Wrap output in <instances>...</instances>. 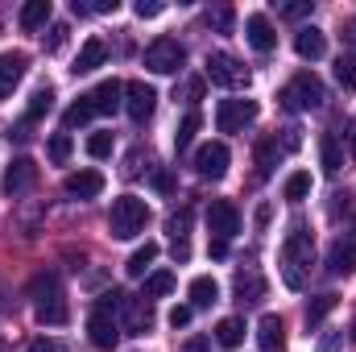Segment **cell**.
I'll use <instances>...</instances> for the list:
<instances>
[{"label": "cell", "instance_id": "cell-1", "mask_svg": "<svg viewBox=\"0 0 356 352\" xmlns=\"http://www.w3.org/2000/svg\"><path fill=\"white\" fill-rule=\"evenodd\" d=\"M311 262H315V241H311V232L302 224H294L290 237H286V245H282V278H286L290 290H302Z\"/></svg>", "mask_w": 356, "mask_h": 352}, {"label": "cell", "instance_id": "cell-2", "mask_svg": "<svg viewBox=\"0 0 356 352\" xmlns=\"http://www.w3.org/2000/svg\"><path fill=\"white\" fill-rule=\"evenodd\" d=\"M120 95H124V83H116V79H104L99 88H91L88 95H79V104H71L67 108V129H75V125H88L91 116H108V112H116L120 108Z\"/></svg>", "mask_w": 356, "mask_h": 352}, {"label": "cell", "instance_id": "cell-3", "mask_svg": "<svg viewBox=\"0 0 356 352\" xmlns=\"http://www.w3.org/2000/svg\"><path fill=\"white\" fill-rule=\"evenodd\" d=\"M29 294H33V311H38V323H50V328H58V323H67V298H63V286H58V273H50V269H42L33 282H29Z\"/></svg>", "mask_w": 356, "mask_h": 352}, {"label": "cell", "instance_id": "cell-4", "mask_svg": "<svg viewBox=\"0 0 356 352\" xmlns=\"http://www.w3.org/2000/svg\"><path fill=\"white\" fill-rule=\"evenodd\" d=\"M120 290H108V294H99V303H95V311H91L88 319V336L95 349L112 352L116 344H120V328H116V319H112V311H120Z\"/></svg>", "mask_w": 356, "mask_h": 352}, {"label": "cell", "instance_id": "cell-5", "mask_svg": "<svg viewBox=\"0 0 356 352\" xmlns=\"http://www.w3.org/2000/svg\"><path fill=\"white\" fill-rule=\"evenodd\" d=\"M145 224H149V207H145V199H137V195H120V199L112 203L108 228H112L116 241H129V237L145 232Z\"/></svg>", "mask_w": 356, "mask_h": 352}, {"label": "cell", "instance_id": "cell-6", "mask_svg": "<svg viewBox=\"0 0 356 352\" xmlns=\"http://www.w3.org/2000/svg\"><path fill=\"white\" fill-rule=\"evenodd\" d=\"M277 99H282V108H290V112H311V108H323L327 91L319 83V75L302 71V75H294L286 88L277 91Z\"/></svg>", "mask_w": 356, "mask_h": 352}, {"label": "cell", "instance_id": "cell-7", "mask_svg": "<svg viewBox=\"0 0 356 352\" xmlns=\"http://www.w3.org/2000/svg\"><path fill=\"white\" fill-rule=\"evenodd\" d=\"M182 63H186V50L178 46L175 38H158V42H149V50H145V67H149L154 75H175V71H182Z\"/></svg>", "mask_w": 356, "mask_h": 352}, {"label": "cell", "instance_id": "cell-8", "mask_svg": "<svg viewBox=\"0 0 356 352\" xmlns=\"http://www.w3.org/2000/svg\"><path fill=\"white\" fill-rule=\"evenodd\" d=\"M207 79L220 88H249V67H241L232 54L216 50V54H207Z\"/></svg>", "mask_w": 356, "mask_h": 352}, {"label": "cell", "instance_id": "cell-9", "mask_svg": "<svg viewBox=\"0 0 356 352\" xmlns=\"http://www.w3.org/2000/svg\"><path fill=\"white\" fill-rule=\"evenodd\" d=\"M253 120H257V104L253 99H220V108H216V129L220 133H241Z\"/></svg>", "mask_w": 356, "mask_h": 352}, {"label": "cell", "instance_id": "cell-10", "mask_svg": "<svg viewBox=\"0 0 356 352\" xmlns=\"http://www.w3.org/2000/svg\"><path fill=\"white\" fill-rule=\"evenodd\" d=\"M207 228H211L216 241H232V237L241 232V211H236V203L211 199V207H207Z\"/></svg>", "mask_w": 356, "mask_h": 352}, {"label": "cell", "instance_id": "cell-11", "mask_svg": "<svg viewBox=\"0 0 356 352\" xmlns=\"http://www.w3.org/2000/svg\"><path fill=\"white\" fill-rule=\"evenodd\" d=\"M154 108H158V91L149 88V83H141V79L124 83V112H129L137 125H145V120L154 116Z\"/></svg>", "mask_w": 356, "mask_h": 352}, {"label": "cell", "instance_id": "cell-12", "mask_svg": "<svg viewBox=\"0 0 356 352\" xmlns=\"http://www.w3.org/2000/svg\"><path fill=\"white\" fill-rule=\"evenodd\" d=\"M195 170L203 178H224V170H228V145L224 141H207L195 154Z\"/></svg>", "mask_w": 356, "mask_h": 352}, {"label": "cell", "instance_id": "cell-13", "mask_svg": "<svg viewBox=\"0 0 356 352\" xmlns=\"http://www.w3.org/2000/svg\"><path fill=\"white\" fill-rule=\"evenodd\" d=\"M120 311H124V328H129L133 336H145V332L154 328L149 298H133V294H124V298H120Z\"/></svg>", "mask_w": 356, "mask_h": 352}, {"label": "cell", "instance_id": "cell-14", "mask_svg": "<svg viewBox=\"0 0 356 352\" xmlns=\"http://www.w3.org/2000/svg\"><path fill=\"white\" fill-rule=\"evenodd\" d=\"M38 186V166L29 162V158H17L8 170H4V195H25V191H33Z\"/></svg>", "mask_w": 356, "mask_h": 352}, {"label": "cell", "instance_id": "cell-15", "mask_svg": "<svg viewBox=\"0 0 356 352\" xmlns=\"http://www.w3.org/2000/svg\"><path fill=\"white\" fill-rule=\"evenodd\" d=\"M245 38H249V46L261 50V54H269V50L277 46V33H273V25H269L266 13H253V17L245 21Z\"/></svg>", "mask_w": 356, "mask_h": 352}, {"label": "cell", "instance_id": "cell-16", "mask_svg": "<svg viewBox=\"0 0 356 352\" xmlns=\"http://www.w3.org/2000/svg\"><path fill=\"white\" fill-rule=\"evenodd\" d=\"M294 50H298V58H307V63L323 58V54H327V38H323V29L302 25V29L294 33Z\"/></svg>", "mask_w": 356, "mask_h": 352}, {"label": "cell", "instance_id": "cell-17", "mask_svg": "<svg viewBox=\"0 0 356 352\" xmlns=\"http://www.w3.org/2000/svg\"><path fill=\"white\" fill-rule=\"evenodd\" d=\"M327 269L336 273V278H348V273H356V241L348 237H340L332 249H327Z\"/></svg>", "mask_w": 356, "mask_h": 352}, {"label": "cell", "instance_id": "cell-18", "mask_svg": "<svg viewBox=\"0 0 356 352\" xmlns=\"http://www.w3.org/2000/svg\"><path fill=\"white\" fill-rule=\"evenodd\" d=\"M257 349L261 352H286V323L277 315H261L257 323Z\"/></svg>", "mask_w": 356, "mask_h": 352}, {"label": "cell", "instance_id": "cell-19", "mask_svg": "<svg viewBox=\"0 0 356 352\" xmlns=\"http://www.w3.org/2000/svg\"><path fill=\"white\" fill-rule=\"evenodd\" d=\"M63 191H67L71 199H95V195L104 191V175H99V170H79V175H67Z\"/></svg>", "mask_w": 356, "mask_h": 352}, {"label": "cell", "instance_id": "cell-20", "mask_svg": "<svg viewBox=\"0 0 356 352\" xmlns=\"http://www.w3.org/2000/svg\"><path fill=\"white\" fill-rule=\"evenodd\" d=\"M25 67H29L25 54H0V99L13 95V88H17L21 75H25Z\"/></svg>", "mask_w": 356, "mask_h": 352}, {"label": "cell", "instance_id": "cell-21", "mask_svg": "<svg viewBox=\"0 0 356 352\" xmlns=\"http://www.w3.org/2000/svg\"><path fill=\"white\" fill-rule=\"evenodd\" d=\"M232 290H236L241 303H257V298H266V278H261L257 269H241V273L232 278Z\"/></svg>", "mask_w": 356, "mask_h": 352}, {"label": "cell", "instance_id": "cell-22", "mask_svg": "<svg viewBox=\"0 0 356 352\" xmlns=\"http://www.w3.org/2000/svg\"><path fill=\"white\" fill-rule=\"evenodd\" d=\"M104 58H108V46L99 42V38H91V42H83V50H79V58H75V75H91L95 67H104Z\"/></svg>", "mask_w": 356, "mask_h": 352}, {"label": "cell", "instance_id": "cell-23", "mask_svg": "<svg viewBox=\"0 0 356 352\" xmlns=\"http://www.w3.org/2000/svg\"><path fill=\"white\" fill-rule=\"evenodd\" d=\"M216 344H220V349H241V344H245V319H236V315L220 319V323H216Z\"/></svg>", "mask_w": 356, "mask_h": 352}, {"label": "cell", "instance_id": "cell-24", "mask_svg": "<svg viewBox=\"0 0 356 352\" xmlns=\"http://www.w3.org/2000/svg\"><path fill=\"white\" fill-rule=\"evenodd\" d=\"M17 21H21V29H42L46 21H50V0H29L21 13H17Z\"/></svg>", "mask_w": 356, "mask_h": 352}, {"label": "cell", "instance_id": "cell-25", "mask_svg": "<svg viewBox=\"0 0 356 352\" xmlns=\"http://www.w3.org/2000/svg\"><path fill=\"white\" fill-rule=\"evenodd\" d=\"M319 158H323V175H340L344 154H340V141H336L332 133H323V137H319Z\"/></svg>", "mask_w": 356, "mask_h": 352}, {"label": "cell", "instance_id": "cell-26", "mask_svg": "<svg viewBox=\"0 0 356 352\" xmlns=\"http://www.w3.org/2000/svg\"><path fill=\"white\" fill-rule=\"evenodd\" d=\"M211 303H220L216 278H195V282H191V307H211Z\"/></svg>", "mask_w": 356, "mask_h": 352}, {"label": "cell", "instance_id": "cell-27", "mask_svg": "<svg viewBox=\"0 0 356 352\" xmlns=\"http://www.w3.org/2000/svg\"><path fill=\"white\" fill-rule=\"evenodd\" d=\"M277 166V137H261L257 141V178H269Z\"/></svg>", "mask_w": 356, "mask_h": 352}, {"label": "cell", "instance_id": "cell-28", "mask_svg": "<svg viewBox=\"0 0 356 352\" xmlns=\"http://www.w3.org/2000/svg\"><path fill=\"white\" fill-rule=\"evenodd\" d=\"M54 108V88H38L29 95V108H25V120H42L46 112Z\"/></svg>", "mask_w": 356, "mask_h": 352}, {"label": "cell", "instance_id": "cell-29", "mask_svg": "<svg viewBox=\"0 0 356 352\" xmlns=\"http://www.w3.org/2000/svg\"><path fill=\"white\" fill-rule=\"evenodd\" d=\"M154 257H158V245H154V241H145V245L129 257V265H124V269H129V278H141V273L154 265Z\"/></svg>", "mask_w": 356, "mask_h": 352}, {"label": "cell", "instance_id": "cell-30", "mask_svg": "<svg viewBox=\"0 0 356 352\" xmlns=\"http://www.w3.org/2000/svg\"><path fill=\"white\" fill-rule=\"evenodd\" d=\"M170 290H175V273L162 269V273H149V278H145V294H141V298H162V294H170Z\"/></svg>", "mask_w": 356, "mask_h": 352}, {"label": "cell", "instance_id": "cell-31", "mask_svg": "<svg viewBox=\"0 0 356 352\" xmlns=\"http://www.w3.org/2000/svg\"><path fill=\"white\" fill-rule=\"evenodd\" d=\"M307 191H311V175H307V170H298V175L286 178V191H282V195H286L290 203H302V199H307Z\"/></svg>", "mask_w": 356, "mask_h": 352}, {"label": "cell", "instance_id": "cell-32", "mask_svg": "<svg viewBox=\"0 0 356 352\" xmlns=\"http://www.w3.org/2000/svg\"><path fill=\"white\" fill-rule=\"evenodd\" d=\"M336 79L344 91H356V54H340L336 58Z\"/></svg>", "mask_w": 356, "mask_h": 352}, {"label": "cell", "instance_id": "cell-33", "mask_svg": "<svg viewBox=\"0 0 356 352\" xmlns=\"http://www.w3.org/2000/svg\"><path fill=\"white\" fill-rule=\"evenodd\" d=\"M332 307H336V294H319V298H311V303H307V328H315Z\"/></svg>", "mask_w": 356, "mask_h": 352}, {"label": "cell", "instance_id": "cell-34", "mask_svg": "<svg viewBox=\"0 0 356 352\" xmlns=\"http://www.w3.org/2000/svg\"><path fill=\"white\" fill-rule=\"evenodd\" d=\"M67 158H71V133H54L50 137V162L67 166Z\"/></svg>", "mask_w": 356, "mask_h": 352}, {"label": "cell", "instance_id": "cell-35", "mask_svg": "<svg viewBox=\"0 0 356 352\" xmlns=\"http://www.w3.org/2000/svg\"><path fill=\"white\" fill-rule=\"evenodd\" d=\"M195 133H199V112H186V120L178 125V133H175V145L178 150H186V145L195 141Z\"/></svg>", "mask_w": 356, "mask_h": 352}, {"label": "cell", "instance_id": "cell-36", "mask_svg": "<svg viewBox=\"0 0 356 352\" xmlns=\"http://www.w3.org/2000/svg\"><path fill=\"white\" fill-rule=\"evenodd\" d=\"M88 154L91 158H108V154H112V133H91L88 137Z\"/></svg>", "mask_w": 356, "mask_h": 352}, {"label": "cell", "instance_id": "cell-37", "mask_svg": "<svg viewBox=\"0 0 356 352\" xmlns=\"http://www.w3.org/2000/svg\"><path fill=\"white\" fill-rule=\"evenodd\" d=\"M162 8H166L162 0H137V4H133V13H137L141 21H149V17H162Z\"/></svg>", "mask_w": 356, "mask_h": 352}, {"label": "cell", "instance_id": "cell-38", "mask_svg": "<svg viewBox=\"0 0 356 352\" xmlns=\"http://www.w3.org/2000/svg\"><path fill=\"white\" fill-rule=\"evenodd\" d=\"M277 13H282V17H290V21H298V17H307V13H311V0H294V4H277Z\"/></svg>", "mask_w": 356, "mask_h": 352}, {"label": "cell", "instance_id": "cell-39", "mask_svg": "<svg viewBox=\"0 0 356 352\" xmlns=\"http://www.w3.org/2000/svg\"><path fill=\"white\" fill-rule=\"evenodd\" d=\"M186 228H191V207H182L175 220H170V232H175V241H186Z\"/></svg>", "mask_w": 356, "mask_h": 352}, {"label": "cell", "instance_id": "cell-40", "mask_svg": "<svg viewBox=\"0 0 356 352\" xmlns=\"http://www.w3.org/2000/svg\"><path fill=\"white\" fill-rule=\"evenodd\" d=\"M67 33H71V29H67L63 21H58V25H50V38H46V50H63V42H67Z\"/></svg>", "mask_w": 356, "mask_h": 352}, {"label": "cell", "instance_id": "cell-41", "mask_svg": "<svg viewBox=\"0 0 356 352\" xmlns=\"http://www.w3.org/2000/svg\"><path fill=\"white\" fill-rule=\"evenodd\" d=\"M182 99H186V104H199V99H203V79H186V83H182Z\"/></svg>", "mask_w": 356, "mask_h": 352}, {"label": "cell", "instance_id": "cell-42", "mask_svg": "<svg viewBox=\"0 0 356 352\" xmlns=\"http://www.w3.org/2000/svg\"><path fill=\"white\" fill-rule=\"evenodd\" d=\"M191 315H195V307H175V311H170V328H186Z\"/></svg>", "mask_w": 356, "mask_h": 352}, {"label": "cell", "instance_id": "cell-43", "mask_svg": "<svg viewBox=\"0 0 356 352\" xmlns=\"http://www.w3.org/2000/svg\"><path fill=\"white\" fill-rule=\"evenodd\" d=\"M207 21H211L216 29H228V25H232V8H216V13H207Z\"/></svg>", "mask_w": 356, "mask_h": 352}, {"label": "cell", "instance_id": "cell-44", "mask_svg": "<svg viewBox=\"0 0 356 352\" xmlns=\"http://www.w3.org/2000/svg\"><path fill=\"white\" fill-rule=\"evenodd\" d=\"M340 340H344V332H327L319 340V352H340Z\"/></svg>", "mask_w": 356, "mask_h": 352}, {"label": "cell", "instance_id": "cell-45", "mask_svg": "<svg viewBox=\"0 0 356 352\" xmlns=\"http://www.w3.org/2000/svg\"><path fill=\"white\" fill-rule=\"evenodd\" d=\"M182 352H211V340H207V336H191V340L182 344Z\"/></svg>", "mask_w": 356, "mask_h": 352}, {"label": "cell", "instance_id": "cell-46", "mask_svg": "<svg viewBox=\"0 0 356 352\" xmlns=\"http://www.w3.org/2000/svg\"><path fill=\"white\" fill-rule=\"evenodd\" d=\"M298 145H302L298 129H286V137H282V150H298Z\"/></svg>", "mask_w": 356, "mask_h": 352}, {"label": "cell", "instance_id": "cell-47", "mask_svg": "<svg viewBox=\"0 0 356 352\" xmlns=\"http://www.w3.org/2000/svg\"><path fill=\"white\" fill-rule=\"evenodd\" d=\"M120 4L116 0H95V4H88V13H116Z\"/></svg>", "mask_w": 356, "mask_h": 352}, {"label": "cell", "instance_id": "cell-48", "mask_svg": "<svg viewBox=\"0 0 356 352\" xmlns=\"http://www.w3.org/2000/svg\"><path fill=\"white\" fill-rule=\"evenodd\" d=\"M154 186H158V191H170V186H175V178L166 175V170H158V175H154Z\"/></svg>", "mask_w": 356, "mask_h": 352}, {"label": "cell", "instance_id": "cell-49", "mask_svg": "<svg viewBox=\"0 0 356 352\" xmlns=\"http://www.w3.org/2000/svg\"><path fill=\"white\" fill-rule=\"evenodd\" d=\"M29 352H58V344H54V340H33Z\"/></svg>", "mask_w": 356, "mask_h": 352}, {"label": "cell", "instance_id": "cell-50", "mask_svg": "<svg viewBox=\"0 0 356 352\" xmlns=\"http://www.w3.org/2000/svg\"><path fill=\"white\" fill-rule=\"evenodd\" d=\"M191 257V245L186 241H175V262H186Z\"/></svg>", "mask_w": 356, "mask_h": 352}, {"label": "cell", "instance_id": "cell-51", "mask_svg": "<svg viewBox=\"0 0 356 352\" xmlns=\"http://www.w3.org/2000/svg\"><path fill=\"white\" fill-rule=\"evenodd\" d=\"M211 257H228V241H211Z\"/></svg>", "mask_w": 356, "mask_h": 352}, {"label": "cell", "instance_id": "cell-52", "mask_svg": "<svg viewBox=\"0 0 356 352\" xmlns=\"http://www.w3.org/2000/svg\"><path fill=\"white\" fill-rule=\"evenodd\" d=\"M344 42H353V46H356V17L344 25Z\"/></svg>", "mask_w": 356, "mask_h": 352}, {"label": "cell", "instance_id": "cell-53", "mask_svg": "<svg viewBox=\"0 0 356 352\" xmlns=\"http://www.w3.org/2000/svg\"><path fill=\"white\" fill-rule=\"evenodd\" d=\"M348 150H353V158H356V120L348 125Z\"/></svg>", "mask_w": 356, "mask_h": 352}, {"label": "cell", "instance_id": "cell-54", "mask_svg": "<svg viewBox=\"0 0 356 352\" xmlns=\"http://www.w3.org/2000/svg\"><path fill=\"white\" fill-rule=\"evenodd\" d=\"M348 336H353V340H356V319H353V328H348Z\"/></svg>", "mask_w": 356, "mask_h": 352}]
</instances>
